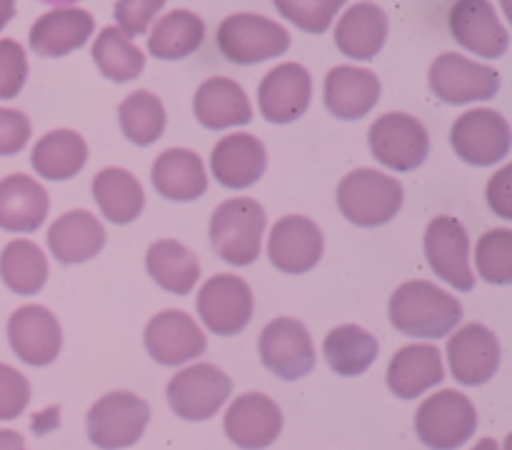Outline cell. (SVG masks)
I'll return each instance as SVG.
<instances>
[{"instance_id": "6da1fadb", "label": "cell", "mask_w": 512, "mask_h": 450, "mask_svg": "<svg viewBox=\"0 0 512 450\" xmlns=\"http://www.w3.org/2000/svg\"><path fill=\"white\" fill-rule=\"evenodd\" d=\"M463 320V305L428 280H408L390 298V323L413 338H445Z\"/></svg>"}, {"instance_id": "7a4b0ae2", "label": "cell", "mask_w": 512, "mask_h": 450, "mask_svg": "<svg viewBox=\"0 0 512 450\" xmlns=\"http://www.w3.org/2000/svg\"><path fill=\"white\" fill-rule=\"evenodd\" d=\"M403 205V185L380 170L358 168L338 185V208L358 228L390 223Z\"/></svg>"}, {"instance_id": "3957f363", "label": "cell", "mask_w": 512, "mask_h": 450, "mask_svg": "<svg viewBox=\"0 0 512 450\" xmlns=\"http://www.w3.org/2000/svg\"><path fill=\"white\" fill-rule=\"evenodd\" d=\"M265 233V210L255 198H230L210 218L213 250L235 268H245L260 255Z\"/></svg>"}, {"instance_id": "277c9868", "label": "cell", "mask_w": 512, "mask_h": 450, "mask_svg": "<svg viewBox=\"0 0 512 450\" xmlns=\"http://www.w3.org/2000/svg\"><path fill=\"white\" fill-rule=\"evenodd\" d=\"M150 408L130 390H113L88 410V438L100 450H123L138 443L148 428Z\"/></svg>"}, {"instance_id": "5b68a950", "label": "cell", "mask_w": 512, "mask_h": 450, "mask_svg": "<svg viewBox=\"0 0 512 450\" xmlns=\"http://www.w3.org/2000/svg\"><path fill=\"white\" fill-rule=\"evenodd\" d=\"M478 428V413L468 395L458 390H438L415 415L418 438L430 450H455L468 443Z\"/></svg>"}, {"instance_id": "8992f818", "label": "cell", "mask_w": 512, "mask_h": 450, "mask_svg": "<svg viewBox=\"0 0 512 450\" xmlns=\"http://www.w3.org/2000/svg\"><path fill=\"white\" fill-rule=\"evenodd\" d=\"M218 48L230 63L255 65L278 58L290 48V35L275 20L255 13H235L220 23Z\"/></svg>"}, {"instance_id": "52a82bcc", "label": "cell", "mask_w": 512, "mask_h": 450, "mask_svg": "<svg viewBox=\"0 0 512 450\" xmlns=\"http://www.w3.org/2000/svg\"><path fill=\"white\" fill-rule=\"evenodd\" d=\"M368 145L380 165L398 173H410L428 158L430 138L425 125L413 115L385 113L370 125Z\"/></svg>"}, {"instance_id": "ba28073f", "label": "cell", "mask_w": 512, "mask_h": 450, "mask_svg": "<svg viewBox=\"0 0 512 450\" xmlns=\"http://www.w3.org/2000/svg\"><path fill=\"white\" fill-rule=\"evenodd\" d=\"M430 90L448 105L490 100L500 90V75L490 65L475 63L460 53H443L428 70Z\"/></svg>"}, {"instance_id": "9c48e42d", "label": "cell", "mask_w": 512, "mask_h": 450, "mask_svg": "<svg viewBox=\"0 0 512 450\" xmlns=\"http://www.w3.org/2000/svg\"><path fill=\"white\" fill-rule=\"evenodd\" d=\"M168 403L185 420H208L233 393V380L213 363H198L180 370L168 383Z\"/></svg>"}, {"instance_id": "30bf717a", "label": "cell", "mask_w": 512, "mask_h": 450, "mask_svg": "<svg viewBox=\"0 0 512 450\" xmlns=\"http://www.w3.org/2000/svg\"><path fill=\"white\" fill-rule=\"evenodd\" d=\"M453 150L470 165L488 168L510 153V125L498 110H465L450 130Z\"/></svg>"}, {"instance_id": "8fae6325", "label": "cell", "mask_w": 512, "mask_h": 450, "mask_svg": "<svg viewBox=\"0 0 512 450\" xmlns=\"http://www.w3.org/2000/svg\"><path fill=\"white\" fill-rule=\"evenodd\" d=\"M260 360L280 380H300L315 368L313 335L300 320L275 318L260 333Z\"/></svg>"}, {"instance_id": "7c38bea8", "label": "cell", "mask_w": 512, "mask_h": 450, "mask_svg": "<svg viewBox=\"0 0 512 450\" xmlns=\"http://www.w3.org/2000/svg\"><path fill=\"white\" fill-rule=\"evenodd\" d=\"M253 290L243 278L220 273L205 280L198 293V313L215 335H238L253 320Z\"/></svg>"}, {"instance_id": "4fadbf2b", "label": "cell", "mask_w": 512, "mask_h": 450, "mask_svg": "<svg viewBox=\"0 0 512 450\" xmlns=\"http://www.w3.org/2000/svg\"><path fill=\"white\" fill-rule=\"evenodd\" d=\"M425 258L440 280L455 290H473L475 275L470 268V238L463 223L450 215H438L425 230Z\"/></svg>"}, {"instance_id": "5bb4252c", "label": "cell", "mask_w": 512, "mask_h": 450, "mask_svg": "<svg viewBox=\"0 0 512 450\" xmlns=\"http://www.w3.org/2000/svg\"><path fill=\"white\" fill-rule=\"evenodd\" d=\"M448 28L460 48L480 58H503L510 48L508 30L490 0H455L448 10Z\"/></svg>"}, {"instance_id": "9a60e30c", "label": "cell", "mask_w": 512, "mask_h": 450, "mask_svg": "<svg viewBox=\"0 0 512 450\" xmlns=\"http://www.w3.org/2000/svg\"><path fill=\"white\" fill-rule=\"evenodd\" d=\"M208 348L203 330L183 310H160L145 325V350L160 365H183Z\"/></svg>"}, {"instance_id": "2e32d148", "label": "cell", "mask_w": 512, "mask_h": 450, "mask_svg": "<svg viewBox=\"0 0 512 450\" xmlns=\"http://www.w3.org/2000/svg\"><path fill=\"white\" fill-rule=\"evenodd\" d=\"M313 100V75L300 63H283L265 73L258 88L260 113L268 123L298 120Z\"/></svg>"}, {"instance_id": "e0dca14e", "label": "cell", "mask_w": 512, "mask_h": 450, "mask_svg": "<svg viewBox=\"0 0 512 450\" xmlns=\"http://www.w3.org/2000/svg\"><path fill=\"white\" fill-rule=\"evenodd\" d=\"M225 435L243 450H263L278 440L283 413L278 403L263 393H245L230 403L223 420Z\"/></svg>"}, {"instance_id": "ac0fdd59", "label": "cell", "mask_w": 512, "mask_h": 450, "mask_svg": "<svg viewBox=\"0 0 512 450\" xmlns=\"http://www.w3.org/2000/svg\"><path fill=\"white\" fill-rule=\"evenodd\" d=\"M323 248V233L305 215H285L270 230L268 258L283 273L300 275L313 270L323 258Z\"/></svg>"}, {"instance_id": "d6986e66", "label": "cell", "mask_w": 512, "mask_h": 450, "mask_svg": "<svg viewBox=\"0 0 512 450\" xmlns=\"http://www.w3.org/2000/svg\"><path fill=\"white\" fill-rule=\"evenodd\" d=\"M8 340L23 363L45 368L53 363L63 345L60 323L43 305H23L8 320Z\"/></svg>"}, {"instance_id": "ffe728a7", "label": "cell", "mask_w": 512, "mask_h": 450, "mask_svg": "<svg viewBox=\"0 0 512 450\" xmlns=\"http://www.w3.org/2000/svg\"><path fill=\"white\" fill-rule=\"evenodd\" d=\"M450 373L460 385H483L498 373V335L483 323H468L448 340Z\"/></svg>"}, {"instance_id": "44dd1931", "label": "cell", "mask_w": 512, "mask_h": 450, "mask_svg": "<svg viewBox=\"0 0 512 450\" xmlns=\"http://www.w3.org/2000/svg\"><path fill=\"white\" fill-rule=\"evenodd\" d=\"M268 168L265 145L250 133L225 135L210 153V170L223 188L245 190L263 178Z\"/></svg>"}, {"instance_id": "7402d4cb", "label": "cell", "mask_w": 512, "mask_h": 450, "mask_svg": "<svg viewBox=\"0 0 512 450\" xmlns=\"http://www.w3.org/2000/svg\"><path fill=\"white\" fill-rule=\"evenodd\" d=\"M325 108L340 120H358L368 115L380 100V80L373 70L338 65L325 75Z\"/></svg>"}, {"instance_id": "603a6c76", "label": "cell", "mask_w": 512, "mask_h": 450, "mask_svg": "<svg viewBox=\"0 0 512 450\" xmlns=\"http://www.w3.org/2000/svg\"><path fill=\"white\" fill-rule=\"evenodd\" d=\"M95 20L88 10L60 8L40 15L30 28V48L43 58H60L83 48L90 40Z\"/></svg>"}, {"instance_id": "cb8c5ba5", "label": "cell", "mask_w": 512, "mask_h": 450, "mask_svg": "<svg viewBox=\"0 0 512 450\" xmlns=\"http://www.w3.org/2000/svg\"><path fill=\"white\" fill-rule=\"evenodd\" d=\"M105 228L88 210H68L48 228V248L63 265L88 263L103 250Z\"/></svg>"}, {"instance_id": "d4e9b609", "label": "cell", "mask_w": 512, "mask_h": 450, "mask_svg": "<svg viewBox=\"0 0 512 450\" xmlns=\"http://www.w3.org/2000/svg\"><path fill=\"white\" fill-rule=\"evenodd\" d=\"M195 118L208 130H228L235 125H248L253 120V108L245 90L233 78H208L193 98Z\"/></svg>"}, {"instance_id": "484cf974", "label": "cell", "mask_w": 512, "mask_h": 450, "mask_svg": "<svg viewBox=\"0 0 512 450\" xmlns=\"http://www.w3.org/2000/svg\"><path fill=\"white\" fill-rule=\"evenodd\" d=\"M48 208V193L30 175L15 173L0 180V230L33 233L45 223Z\"/></svg>"}, {"instance_id": "4316f807", "label": "cell", "mask_w": 512, "mask_h": 450, "mask_svg": "<svg viewBox=\"0 0 512 450\" xmlns=\"http://www.w3.org/2000/svg\"><path fill=\"white\" fill-rule=\"evenodd\" d=\"M445 378L443 358L435 345L413 343L400 348L388 365V388L398 398L413 400Z\"/></svg>"}, {"instance_id": "83f0119b", "label": "cell", "mask_w": 512, "mask_h": 450, "mask_svg": "<svg viewBox=\"0 0 512 450\" xmlns=\"http://www.w3.org/2000/svg\"><path fill=\"white\" fill-rule=\"evenodd\" d=\"M150 180L163 198L175 200V203H188L208 190V173H205L203 160L198 153L185 148L163 150L155 158Z\"/></svg>"}, {"instance_id": "f1b7e54d", "label": "cell", "mask_w": 512, "mask_h": 450, "mask_svg": "<svg viewBox=\"0 0 512 450\" xmlns=\"http://www.w3.org/2000/svg\"><path fill=\"white\" fill-rule=\"evenodd\" d=\"M388 40V15L373 3H355L335 28V45L353 60H370Z\"/></svg>"}, {"instance_id": "f546056e", "label": "cell", "mask_w": 512, "mask_h": 450, "mask_svg": "<svg viewBox=\"0 0 512 450\" xmlns=\"http://www.w3.org/2000/svg\"><path fill=\"white\" fill-rule=\"evenodd\" d=\"M145 270L163 290L188 295L200 280L198 255L178 240H155L145 253Z\"/></svg>"}, {"instance_id": "4dcf8cb0", "label": "cell", "mask_w": 512, "mask_h": 450, "mask_svg": "<svg viewBox=\"0 0 512 450\" xmlns=\"http://www.w3.org/2000/svg\"><path fill=\"white\" fill-rule=\"evenodd\" d=\"M93 198L100 213L115 225H128L143 213L145 193L140 180L123 168H105L93 178Z\"/></svg>"}, {"instance_id": "1f68e13d", "label": "cell", "mask_w": 512, "mask_h": 450, "mask_svg": "<svg viewBox=\"0 0 512 450\" xmlns=\"http://www.w3.org/2000/svg\"><path fill=\"white\" fill-rule=\"evenodd\" d=\"M88 145L75 130H53L35 143L30 165L45 180H68L83 170Z\"/></svg>"}, {"instance_id": "d6a6232c", "label": "cell", "mask_w": 512, "mask_h": 450, "mask_svg": "<svg viewBox=\"0 0 512 450\" xmlns=\"http://www.w3.org/2000/svg\"><path fill=\"white\" fill-rule=\"evenodd\" d=\"M325 360L338 375H360L378 358V340L360 325H338L325 335Z\"/></svg>"}, {"instance_id": "836d02e7", "label": "cell", "mask_w": 512, "mask_h": 450, "mask_svg": "<svg viewBox=\"0 0 512 450\" xmlns=\"http://www.w3.org/2000/svg\"><path fill=\"white\" fill-rule=\"evenodd\" d=\"M203 38L205 23L200 20V15L190 13V10H170L155 23L148 38V50L153 58L180 60L195 53L203 45Z\"/></svg>"}, {"instance_id": "e575fe53", "label": "cell", "mask_w": 512, "mask_h": 450, "mask_svg": "<svg viewBox=\"0 0 512 450\" xmlns=\"http://www.w3.org/2000/svg\"><path fill=\"white\" fill-rule=\"evenodd\" d=\"M0 278L18 295L40 293L48 280V258L30 240H13L0 253Z\"/></svg>"}, {"instance_id": "d590c367", "label": "cell", "mask_w": 512, "mask_h": 450, "mask_svg": "<svg viewBox=\"0 0 512 450\" xmlns=\"http://www.w3.org/2000/svg\"><path fill=\"white\" fill-rule=\"evenodd\" d=\"M90 53H93L100 73L105 78L115 80V83H128V80L138 78L145 68L143 50L133 45V40L120 33L118 28H113V25L100 30Z\"/></svg>"}, {"instance_id": "8d00e7d4", "label": "cell", "mask_w": 512, "mask_h": 450, "mask_svg": "<svg viewBox=\"0 0 512 450\" xmlns=\"http://www.w3.org/2000/svg\"><path fill=\"white\" fill-rule=\"evenodd\" d=\"M120 130L133 145H153L165 130V108L150 90H135L118 108Z\"/></svg>"}, {"instance_id": "74e56055", "label": "cell", "mask_w": 512, "mask_h": 450, "mask_svg": "<svg viewBox=\"0 0 512 450\" xmlns=\"http://www.w3.org/2000/svg\"><path fill=\"white\" fill-rule=\"evenodd\" d=\"M475 265L488 283H512V230L495 228L483 233L475 248Z\"/></svg>"}, {"instance_id": "f35d334b", "label": "cell", "mask_w": 512, "mask_h": 450, "mask_svg": "<svg viewBox=\"0 0 512 450\" xmlns=\"http://www.w3.org/2000/svg\"><path fill=\"white\" fill-rule=\"evenodd\" d=\"M278 13L305 33H325L348 0H273Z\"/></svg>"}, {"instance_id": "ab89813d", "label": "cell", "mask_w": 512, "mask_h": 450, "mask_svg": "<svg viewBox=\"0 0 512 450\" xmlns=\"http://www.w3.org/2000/svg\"><path fill=\"white\" fill-rule=\"evenodd\" d=\"M28 80V58L18 40H0V100L15 98Z\"/></svg>"}, {"instance_id": "60d3db41", "label": "cell", "mask_w": 512, "mask_h": 450, "mask_svg": "<svg viewBox=\"0 0 512 450\" xmlns=\"http://www.w3.org/2000/svg\"><path fill=\"white\" fill-rule=\"evenodd\" d=\"M30 383L20 370L0 363V420H13L28 408Z\"/></svg>"}, {"instance_id": "b9f144b4", "label": "cell", "mask_w": 512, "mask_h": 450, "mask_svg": "<svg viewBox=\"0 0 512 450\" xmlns=\"http://www.w3.org/2000/svg\"><path fill=\"white\" fill-rule=\"evenodd\" d=\"M163 5L165 0H118L113 10L118 30L128 38L143 35Z\"/></svg>"}, {"instance_id": "7bdbcfd3", "label": "cell", "mask_w": 512, "mask_h": 450, "mask_svg": "<svg viewBox=\"0 0 512 450\" xmlns=\"http://www.w3.org/2000/svg\"><path fill=\"white\" fill-rule=\"evenodd\" d=\"M30 120L28 115L13 108H0V155H15L28 145Z\"/></svg>"}, {"instance_id": "ee69618b", "label": "cell", "mask_w": 512, "mask_h": 450, "mask_svg": "<svg viewBox=\"0 0 512 450\" xmlns=\"http://www.w3.org/2000/svg\"><path fill=\"white\" fill-rule=\"evenodd\" d=\"M488 203L500 218H512V165L500 168L498 175L488 183Z\"/></svg>"}, {"instance_id": "f6af8a7d", "label": "cell", "mask_w": 512, "mask_h": 450, "mask_svg": "<svg viewBox=\"0 0 512 450\" xmlns=\"http://www.w3.org/2000/svg\"><path fill=\"white\" fill-rule=\"evenodd\" d=\"M0 450H25L23 435L15 430H0Z\"/></svg>"}, {"instance_id": "bcb514c9", "label": "cell", "mask_w": 512, "mask_h": 450, "mask_svg": "<svg viewBox=\"0 0 512 450\" xmlns=\"http://www.w3.org/2000/svg\"><path fill=\"white\" fill-rule=\"evenodd\" d=\"M15 15V0H0V30L10 23Z\"/></svg>"}, {"instance_id": "7dc6e473", "label": "cell", "mask_w": 512, "mask_h": 450, "mask_svg": "<svg viewBox=\"0 0 512 450\" xmlns=\"http://www.w3.org/2000/svg\"><path fill=\"white\" fill-rule=\"evenodd\" d=\"M473 450H500V445L495 443L493 438H480L478 443L473 445Z\"/></svg>"}, {"instance_id": "c3c4849f", "label": "cell", "mask_w": 512, "mask_h": 450, "mask_svg": "<svg viewBox=\"0 0 512 450\" xmlns=\"http://www.w3.org/2000/svg\"><path fill=\"white\" fill-rule=\"evenodd\" d=\"M40 3H48V5H68V3H78V0H40Z\"/></svg>"}]
</instances>
